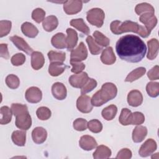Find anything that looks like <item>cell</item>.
I'll return each mask as SVG.
<instances>
[{
	"label": "cell",
	"mask_w": 159,
	"mask_h": 159,
	"mask_svg": "<svg viewBox=\"0 0 159 159\" xmlns=\"http://www.w3.org/2000/svg\"><path fill=\"white\" fill-rule=\"evenodd\" d=\"M116 51L121 60L129 63H138L144 58L147 46L139 37L129 34L121 37L117 40Z\"/></svg>",
	"instance_id": "obj_1"
},
{
	"label": "cell",
	"mask_w": 159,
	"mask_h": 159,
	"mask_svg": "<svg viewBox=\"0 0 159 159\" xmlns=\"http://www.w3.org/2000/svg\"><path fill=\"white\" fill-rule=\"evenodd\" d=\"M51 43L56 48L63 49L66 47V36L63 33L58 32L52 37Z\"/></svg>",
	"instance_id": "obj_24"
},
{
	"label": "cell",
	"mask_w": 159,
	"mask_h": 159,
	"mask_svg": "<svg viewBox=\"0 0 159 159\" xmlns=\"http://www.w3.org/2000/svg\"><path fill=\"white\" fill-rule=\"evenodd\" d=\"M67 66L61 62H52L48 66V73L52 76H58L62 74Z\"/></svg>",
	"instance_id": "obj_25"
},
{
	"label": "cell",
	"mask_w": 159,
	"mask_h": 159,
	"mask_svg": "<svg viewBox=\"0 0 159 159\" xmlns=\"http://www.w3.org/2000/svg\"><path fill=\"white\" fill-rule=\"evenodd\" d=\"M97 84L98 83L96 80L93 78H89L87 83L84 85L83 88H81V93L82 94H85L91 92L97 86Z\"/></svg>",
	"instance_id": "obj_44"
},
{
	"label": "cell",
	"mask_w": 159,
	"mask_h": 159,
	"mask_svg": "<svg viewBox=\"0 0 159 159\" xmlns=\"http://www.w3.org/2000/svg\"><path fill=\"white\" fill-rule=\"evenodd\" d=\"M79 145L84 150L89 151L95 148L98 146V143L93 137L84 135L81 137L79 141Z\"/></svg>",
	"instance_id": "obj_14"
},
{
	"label": "cell",
	"mask_w": 159,
	"mask_h": 159,
	"mask_svg": "<svg viewBox=\"0 0 159 159\" xmlns=\"http://www.w3.org/2000/svg\"><path fill=\"white\" fill-rule=\"evenodd\" d=\"M117 112V106L114 104H111L104 108L101 112V114L102 117L106 120H111L116 117Z\"/></svg>",
	"instance_id": "obj_32"
},
{
	"label": "cell",
	"mask_w": 159,
	"mask_h": 159,
	"mask_svg": "<svg viewBox=\"0 0 159 159\" xmlns=\"http://www.w3.org/2000/svg\"><path fill=\"white\" fill-rule=\"evenodd\" d=\"M1 119L0 124L1 125H6L9 124L12 119V111L8 106H2L0 109Z\"/></svg>",
	"instance_id": "obj_30"
},
{
	"label": "cell",
	"mask_w": 159,
	"mask_h": 159,
	"mask_svg": "<svg viewBox=\"0 0 159 159\" xmlns=\"http://www.w3.org/2000/svg\"><path fill=\"white\" fill-rule=\"evenodd\" d=\"M93 37L95 42L102 47H107L110 43L109 39L99 31H94L93 33Z\"/></svg>",
	"instance_id": "obj_34"
},
{
	"label": "cell",
	"mask_w": 159,
	"mask_h": 159,
	"mask_svg": "<svg viewBox=\"0 0 159 159\" xmlns=\"http://www.w3.org/2000/svg\"><path fill=\"white\" fill-rule=\"evenodd\" d=\"M147 129L143 125H139L135 127L132 132V140L135 143L142 142L147 135Z\"/></svg>",
	"instance_id": "obj_22"
},
{
	"label": "cell",
	"mask_w": 159,
	"mask_h": 159,
	"mask_svg": "<svg viewBox=\"0 0 159 159\" xmlns=\"http://www.w3.org/2000/svg\"><path fill=\"white\" fill-rule=\"evenodd\" d=\"M45 12L42 8H36L32 12V18L37 23H40L45 19Z\"/></svg>",
	"instance_id": "obj_43"
},
{
	"label": "cell",
	"mask_w": 159,
	"mask_h": 159,
	"mask_svg": "<svg viewBox=\"0 0 159 159\" xmlns=\"http://www.w3.org/2000/svg\"><path fill=\"white\" fill-rule=\"evenodd\" d=\"M147 76L150 80H156L159 79V66L155 65L147 73Z\"/></svg>",
	"instance_id": "obj_49"
},
{
	"label": "cell",
	"mask_w": 159,
	"mask_h": 159,
	"mask_svg": "<svg viewBox=\"0 0 159 159\" xmlns=\"http://www.w3.org/2000/svg\"><path fill=\"white\" fill-rule=\"evenodd\" d=\"M143 96L141 92L137 89L130 91L127 95V102L132 107H137L142 104Z\"/></svg>",
	"instance_id": "obj_16"
},
{
	"label": "cell",
	"mask_w": 159,
	"mask_h": 159,
	"mask_svg": "<svg viewBox=\"0 0 159 159\" xmlns=\"http://www.w3.org/2000/svg\"><path fill=\"white\" fill-rule=\"evenodd\" d=\"M70 25L76 29L80 32H82L84 35H88L90 33L89 28L84 23V20L81 18L74 19L70 21Z\"/></svg>",
	"instance_id": "obj_29"
},
{
	"label": "cell",
	"mask_w": 159,
	"mask_h": 159,
	"mask_svg": "<svg viewBox=\"0 0 159 159\" xmlns=\"http://www.w3.org/2000/svg\"><path fill=\"white\" fill-rule=\"evenodd\" d=\"M22 32L29 38H35L39 34L38 29L32 23L29 22H24L21 25Z\"/></svg>",
	"instance_id": "obj_23"
},
{
	"label": "cell",
	"mask_w": 159,
	"mask_h": 159,
	"mask_svg": "<svg viewBox=\"0 0 159 159\" xmlns=\"http://www.w3.org/2000/svg\"><path fill=\"white\" fill-rule=\"evenodd\" d=\"M86 41L88 45V47L91 54L97 55L101 52L102 47L99 46L91 36L88 35L86 39Z\"/></svg>",
	"instance_id": "obj_33"
},
{
	"label": "cell",
	"mask_w": 159,
	"mask_h": 159,
	"mask_svg": "<svg viewBox=\"0 0 159 159\" xmlns=\"http://www.w3.org/2000/svg\"><path fill=\"white\" fill-rule=\"evenodd\" d=\"M111 149L106 145H101L97 147L96 151L93 153V158L94 159H105L111 156Z\"/></svg>",
	"instance_id": "obj_27"
},
{
	"label": "cell",
	"mask_w": 159,
	"mask_h": 159,
	"mask_svg": "<svg viewBox=\"0 0 159 159\" xmlns=\"http://www.w3.org/2000/svg\"><path fill=\"white\" fill-rule=\"evenodd\" d=\"M37 117L41 120H48L51 117V111L47 107L42 106L37 109L36 111Z\"/></svg>",
	"instance_id": "obj_40"
},
{
	"label": "cell",
	"mask_w": 159,
	"mask_h": 159,
	"mask_svg": "<svg viewBox=\"0 0 159 159\" xmlns=\"http://www.w3.org/2000/svg\"><path fill=\"white\" fill-rule=\"evenodd\" d=\"M146 72V69L144 67H139L132 70L128 74L125 79V82H133L139 78L143 76Z\"/></svg>",
	"instance_id": "obj_31"
},
{
	"label": "cell",
	"mask_w": 159,
	"mask_h": 159,
	"mask_svg": "<svg viewBox=\"0 0 159 159\" xmlns=\"http://www.w3.org/2000/svg\"><path fill=\"white\" fill-rule=\"evenodd\" d=\"M25 97L26 100L30 103H38L42 98V93L39 88L32 86L26 90Z\"/></svg>",
	"instance_id": "obj_11"
},
{
	"label": "cell",
	"mask_w": 159,
	"mask_h": 159,
	"mask_svg": "<svg viewBox=\"0 0 159 159\" xmlns=\"http://www.w3.org/2000/svg\"><path fill=\"white\" fill-rule=\"evenodd\" d=\"M132 152L129 148H122L118 153L116 158L119 159H129L132 157Z\"/></svg>",
	"instance_id": "obj_50"
},
{
	"label": "cell",
	"mask_w": 159,
	"mask_h": 159,
	"mask_svg": "<svg viewBox=\"0 0 159 159\" xmlns=\"http://www.w3.org/2000/svg\"><path fill=\"white\" fill-rule=\"evenodd\" d=\"M91 99L86 94H81L76 101V107L79 111L83 113L90 112L93 107L91 104Z\"/></svg>",
	"instance_id": "obj_7"
},
{
	"label": "cell",
	"mask_w": 159,
	"mask_h": 159,
	"mask_svg": "<svg viewBox=\"0 0 159 159\" xmlns=\"http://www.w3.org/2000/svg\"><path fill=\"white\" fill-rule=\"evenodd\" d=\"M6 84L11 89H17L20 84V80L19 78L13 74L7 75L6 78Z\"/></svg>",
	"instance_id": "obj_39"
},
{
	"label": "cell",
	"mask_w": 159,
	"mask_h": 159,
	"mask_svg": "<svg viewBox=\"0 0 159 159\" xmlns=\"http://www.w3.org/2000/svg\"><path fill=\"white\" fill-rule=\"evenodd\" d=\"M100 58L102 63L105 65H110L114 63L116 60V57L114 53L112 47H108L103 50Z\"/></svg>",
	"instance_id": "obj_19"
},
{
	"label": "cell",
	"mask_w": 159,
	"mask_h": 159,
	"mask_svg": "<svg viewBox=\"0 0 159 159\" xmlns=\"http://www.w3.org/2000/svg\"><path fill=\"white\" fill-rule=\"evenodd\" d=\"M139 20L145 25V27L148 30L152 31V30L157 24V18L154 15V13L152 12H145L140 15L139 17Z\"/></svg>",
	"instance_id": "obj_12"
},
{
	"label": "cell",
	"mask_w": 159,
	"mask_h": 159,
	"mask_svg": "<svg viewBox=\"0 0 159 159\" xmlns=\"http://www.w3.org/2000/svg\"><path fill=\"white\" fill-rule=\"evenodd\" d=\"M11 139L13 143L19 147L25 145L26 140V132L25 130H15L12 132Z\"/></svg>",
	"instance_id": "obj_28"
},
{
	"label": "cell",
	"mask_w": 159,
	"mask_h": 159,
	"mask_svg": "<svg viewBox=\"0 0 159 159\" xmlns=\"http://www.w3.org/2000/svg\"><path fill=\"white\" fill-rule=\"evenodd\" d=\"M88 57V50L83 42H81L78 46L71 51L70 61H81Z\"/></svg>",
	"instance_id": "obj_6"
},
{
	"label": "cell",
	"mask_w": 159,
	"mask_h": 159,
	"mask_svg": "<svg viewBox=\"0 0 159 159\" xmlns=\"http://www.w3.org/2000/svg\"><path fill=\"white\" fill-rule=\"evenodd\" d=\"M73 128L77 131H84L88 127V122L83 118H78L73 121Z\"/></svg>",
	"instance_id": "obj_46"
},
{
	"label": "cell",
	"mask_w": 159,
	"mask_h": 159,
	"mask_svg": "<svg viewBox=\"0 0 159 159\" xmlns=\"http://www.w3.org/2000/svg\"><path fill=\"white\" fill-rule=\"evenodd\" d=\"M9 39L19 50L24 52L29 55L33 53V49L29 45V44L23 38L17 35H14L10 37Z\"/></svg>",
	"instance_id": "obj_13"
},
{
	"label": "cell",
	"mask_w": 159,
	"mask_h": 159,
	"mask_svg": "<svg viewBox=\"0 0 159 159\" xmlns=\"http://www.w3.org/2000/svg\"><path fill=\"white\" fill-rule=\"evenodd\" d=\"M148 45V53L147 57L148 60H154L158 53L159 43L157 39H152L147 42Z\"/></svg>",
	"instance_id": "obj_21"
},
{
	"label": "cell",
	"mask_w": 159,
	"mask_h": 159,
	"mask_svg": "<svg viewBox=\"0 0 159 159\" xmlns=\"http://www.w3.org/2000/svg\"><path fill=\"white\" fill-rule=\"evenodd\" d=\"M58 25V20L55 16H48L43 20L42 26L43 29L47 32H52L55 30Z\"/></svg>",
	"instance_id": "obj_26"
},
{
	"label": "cell",
	"mask_w": 159,
	"mask_h": 159,
	"mask_svg": "<svg viewBox=\"0 0 159 159\" xmlns=\"http://www.w3.org/2000/svg\"><path fill=\"white\" fill-rule=\"evenodd\" d=\"M48 57L50 61L52 62H61L63 63L66 58V54L63 52H56L50 50L48 52Z\"/></svg>",
	"instance_id": "obj_35"
},
{
	"label": "cell",
	"mask_w": 159,
	"mask_h": 159,
	"mask_svg": "<svg viewBox=\"0 0 159 159\" xmlns=\"http://www.w3.org/2000/svg\"><path fill=\"white\" fill-rule=\"evenodd\" d=\"M52 93L53 96L58 100L65 99L67 95L65 86L60 82H56L52 86Z\"/></svg>",
	"instance_id": "obj_15"
},
{
	"label": "cell",
	"mask_w": 159,
	"mask_h": 159,
	"mask_svg": "<svg viewBox=\"0 0 159 159\" xmlns=\"http://www.w3.org/2000/svg\"><path fill=\"white\" fill-rule=\"evenodd\" d=\"M83 7V1L80 0L66 1L63 4V10L68 15L75 14L80 12Z\"/></svg>",
	"instance_id": "obj_10"
},
{
	"label": "cell",
	"mask_w": 159,
	"mask_h": 159,
	"mask_svg": "<svg viewBox=\"0 0 159 159\" xmlns=\"http://www.w3.org/2000/svg\"><path fill=\"white\" fill-rule=\"evenodd\" d=\"M117 94V88L112 83H105L101 89L98 91L91 98V104L96 107H99L109 101L116 98Z\"/></svg>",
	"instance_id": "obj_3"
},
{
	"label": "cell",
	"mask_w": 159,
	"mask_h": 159,
	"mask_svg": "<svg viewBox=\"0 0 159 159\" xmlns=\"http://www.w3.org/2000/svg\"><path fill=\"white\" fill-rule=\"evenodd\" d=\"M146 91L149 96L156 98L159 94V83L158 82H149L146 86Z\"/></svg>",
	"instance_id": "obj_38"
},
{
	"label": "cell",
	"mask_w": 159,
	"mask_h": 159,
	"mask_svg": "<svg viewBox=\"0 0 159 159\" xmlns=\"http://www.w3.org/2000/svg\"><path fill=\"white\" fill-rule=\"evenodd\" d=\"M11 110L13 115L16 116V127L24 130H28L32 125V119L27 106L25 104L13 103L11 104Z\"/></svg>",
	"instance_id": "obj_4"
},
{
	"label": "cell",
	"mask_w": 159,
	"mask_h": 159,
	"mask_svg": "<svg viewBox=\"0 0 159 159\" xmlns=\"http://www.w3.org/2000/svg\"><path fill=\"white\" fill-rule=\"evenodd\" d=\"M0 56L5 59L9 58V53L7 49V44L1 43L0 44Z\"/></svg>",
	"instance_id": "obj_51"
},
{
	"label": "cell",
	"mask_w": 159,
	"mask_h": 159,
	"mask_svg": "<svg viewBox=\"0 0 159 159\" xmlns=\"http://www.w3.org/2000/svg\"><path fill=\"white\" fill-rule=\"evenodd\" d=\"M88 128L91 132L97 134L101 132L102 124L98 119H92L88 122Z\"/></svg>",
	"instance_id": "obj_41"
},
{
	"label": "cell",
	"mask_w": 159,
	"mask_h": 159,
	"mask_svg": "<svg viewBox=\"0 0 159 159\" xmlns=\"http://www.w3.org/2000/svg\"><path fill=\"white\" fill-rule=\"evenodd\" d=\"M12 23L10 20H1L0 21V37L6 36L11 31Z\"/></svg>",
	"instance_id": "obj_42"
},
{
	"label": "cell",
	"mask_w": 159,
	"mask_h": 159,
	"mask_svg": "<svg viewBox=\"0 0 159 159\" xmlns=\"http://www.w3.org/2000/svg\"><path fill=\"white\" fill-rule=\"evenodd\" d=\"M44 63L45 58L41 52L35 51L31 54V66L34 70H40L43 67Z\"/></svg>",
	"instance_id": "obj_20"
},
{
	"label": "cell",
	"mask_w": 159,
	"mask_h": 159,
	"mask_svg": "<svg viewBox=\"0 0 159 159\" xmlns=\"http://www.w3.org/2000/svg\"><path fill=\"white\" fill-rule=\"evenodd\" d=\"M157 148L156 142L152 139H147L140 147L139 153L142 157H147L151 155Z\"/></svg>",
	"instance_id": "obj_9"
},
{
	"label": "cell",
	"mask_w": 159,
	"mask_h": 159,
	"mask_svg": "<svg viewBox=\"0 0 159 159\" xmlns=\"http://www.w3.org/2000/svg\"><path fill=\"white\" fill-rule=\"evenodd\" d=\"M66 31L67 34V36L66 37V48L68 51H71L77 45L78 40V34L76 30L71 28H68Z\"/></svg>",
	"instance_id": "obj_18"
},
{
	"label": "cell",
	"mask_w": 159,
	"mask_h": 159,
	"mask_svg": "<svg viewBox=\"0 0 159 159\" xmlns=\"http://www.w3.org/2000/svg\"><path fill=\"white\" fill-rule=\"evenodd\" d=\"M70 65L72 66L71 70L72 73L75 74L80 73L85 68V65L81 61H70Z\"/></svg>",
	"instance_id": "obj_48"
},
{
	"label": "cell",
	"mask_w": 159,
	"mask_h": 159,
	"mask_svg": "<svg viewBox=\"0 0 159 159\" xmlns=\"http://www.w3.org/2000/svg\"><path fill=\"white\" fill-rule=\"evenodd\" d=\"M132 112L127 108H122L120 116L119 117V121L122 125H128L130 124Z\"/></svg>",
	"instance_id": "obj_37"
},
{
	"label": "cell",
	"mask_w": 159,
	"mask_h": 159,
	"mask_svg": "<svg viewBox=\"0 0 159 159\" xmlns=\"http://www.w3.org/2000/svg\"><path fill=\"white\" fill-rule=\"evenodd\" d=\"M135 11L137 14L141 15L145 12L155 13L154 7L147 2H142L138 4L135 7Z\"/></svg>",
	"instance_id": "obj_36"
},
{
	"label": "cell",
	"mask_w": 159,
	"mask_h": 159,
	"mask_svg": "<svg viewBox=\"0 0 159 159\" xmlns=\"http://www.w3.org/2000/svg\"><path fill=\"white\" fill-rule=\"evenodd\" d=\"M11 61L14 66H20L25 61V57L23 53H18L11 57Z\"/></svg>",
	"instance_id": "obj_47"
},
{
	"label": "cell",
	"mask_w": 159,
	"mask_h": 159,
	"mask_svg": "<svg viewBox=\"0 0 159 159\" xmlns=\"http://www.w3.org/2000/svg\"><path fill=\"white\" fill-rule=\"evenodd\" d=\"M47 137V132L42 127H37L33 129L32 132V138L37 144L43 143Z\"/></svg>",
	"instance_id": "obj_17"
},
{
	"label": "cell",
	"mask_w": 159,
	"mask_h": 159,
	"mask_svg": "<svg viewBox=\"0 0 159 159\" xmlns=\"http://www.w3.org/2000/svg\"><path fill=\"white\" fill-rule=\"evenodd\" d=\"M88 75L86 72H81L73 75L69 78V83L71 86L76 88H81L89 80Z\"/></svg>",
	"instance_id": "obj_8"
},
{
	"label": "cell",
	"mask_w": 159,
	"mask_h": 159,
	"mask_svg": "<svg viewBox=\"0 0 159 159\" xmlns=\"http://www.w3.org/2000/svg\"><path fill=\"white\" fill-rule=\"evenodd\" d=\"M145 121V116L140 112H134L132 113L130 119L131 125H140L142 124Z\"/></svg>",
	"instance_id": "obj_45"
},
{
	"label": "cell",
	"mask_w": 159,
	"mask_h": 159,
	"mask_svg": "<svg viewBox=\"0 0 159 159\" xmlns=\"http://www.w3.org/2000/svg\"><path fill=\"white\" fill-rule=\"evenodd\" d=\"M110 29L111 32L116 35H120L124 32H132L143 38H147L151 33V31L148 30L144 26L140 25L138 23L131 20H125L123 22L118 20H114L111 23Z\"/></svg>",
	"instance_id": "obj_2"
},
{
	"label": "cell",
	"mask_w": 159,
	"mask_h": 159,
	"mask_svg": "<svg viewBox=\"0 0 159 159\" xmlns=\"http://www.w3.org/2000/svg\"><path fill=\"white\" fill-rule=\"evenodd\" d=\"M105 14L102 9L98 7L91 9L87 12L86 19L88 22L97 27H101L104 23Z\"/></svg>",
	"instance_id": "obj_5"
}]
</instances>
